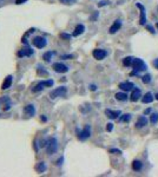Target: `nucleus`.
Here are the masks:
<instances>
[{"label": "nucleus", "mask_w": 158, "mask_h": 177, "mask_svg": "<svg viewBox=\"0 0 158 177\" xmlns=\"http://www.w3.org/2000/svg\"><path fill=\"white\" fill-rule=\"evenodd\" d=\"M132 67H133V72L131 73V75L135 76V75H137V73H139L142 71H145L146 70V64L143 62V59L135 58L133 59V63H132Z\"/></svg>", "instance_id": "obj_1"}, {"label": "nucleus", "mask_w": 158, "mask_h": 177, "mask_svg": "<svg viewBox=\"0 0 158 177\" xmlns=\"http://www.w3.org/2000/svg\"><path fill=\"white\" fill-rule=\"evenodd\" d=\"M58 150V141H57L55 137H52L49 139L47 144H46V152L47 155H53Z\"/></svg>", "instance_id": "obj_2"}, {"label": "nucleus", "mask_w": 158, "mask_h": 177, "mask_svg": "<svg viewBox=\"0 0 158 177\" xmlns=\"http://www.w3.org/2000/svg\"><path fill=\"white\" fill-rule=\"evenodd\" d=\"M67 92V89L65 86H60V87H57L54 89V90H52L50 92V98L51 99H55V98H58V97H64Z\"/></svg>", "instance_id": "obj_3"}, {"label": "nucleus", "mask_w": 158, "mask_h": 177, "mask_svg": "<svg viewBox=\"0 0 158 177\" xmlns=\"http://www.w3.org/2000/svg\"><path fill=\"white\" fill-rule=\"evenodd\" d=\"M53 83H54V82H53L52 79L40 82V83H38L34 87H32V92H39V91H41V90H44L46 86H47V87H51V86L53 85Z\"/></svg>", "instance_id": "obj_4"}, {"label": "nucleus", "mask_w": 158, "mask_h": 177, "mask_svg": "<svg viewBox=\"0 0 158 177\" xmlns=\"http://www.w3.org/2000/svg\"><path fill=\"white\" fill-rule=\"evenodd\" d=\"M32 44L37 47V49H44L47 45V40L44 37H36L32 40Z\"/></svg>", "instance_id": "obj_5"}, {"label": "nucleus", "mask_w": 158, "mask_h": 177, "mask_svg": "<svg viewBox=\"0 0 158 177\" xmlns=\"http://www.w3.org/2000/svg\"><path fill=\"white\" fill-rule=\"evenodd\" d=\"M90 136H91V126L90 125H85V128L79 132L78 138L80 141H86Z\"/></svg>", "instance_id": "obj_6"}, {"label": "nucleus", "mask_w": 158, "mask_h": 177, "mask_svg": "<svg viewBox=\"0 0 158 177\" xmlns=\"http://www.w3.org/2000/svg\"><path fill=\"white\" fill-rule=\"evenodd\" d=\"M136 6L140 10V18H139V25L144 26L146 24V17H145V7L143 6L140 3H137Z\"/></svg>", "instance_id": "obj_7"}, {"label": "nucleus", "mask_w": 158, "mask_h": 177, "mask_svg": "<svg viewBox=\"0 0 158 177\" xmlns=\"http://www.w3.org/2000/svg\"><path fill=\"white\" fill-rule=\"evenodd\" d=\"M92 56L94 59H97V60H103V59L107 56V52L105 50H100V49H96L93 50L92 52Z\"/></svg>", "instance_id": "obj_8"}, {"label": "nucleus", "mask_w": 158, "mask_h": 177, "mask_svg": "<svg viewBox=\"0 0 158 177\" xmlns=\"http://www.w3.org/2000/svg\"><path fill=\"white\" fill-rule=\"evenodd\" d=\"M52 67L55 72H58V73H66L68 71V67L63 63H54Z\"/></svg>", "instance_id": "obj_9"}, {"label": "nucleus", "mask_w": 158, "mask_h": 177, "mask_svg": "<svg viewBox=\"0 0 158 177\" xmlns=\"http://www.w3.org/2000/svg\"><path fill=\"white\" fill-rule=\"evenodd\" d=\"M133 87H135V85H133V83H131V82H123V83L119 84V89H120V90H123L124 92L132 91Z\"/></svg>", "instance_id": "obj_10"}, {"label": "nucleus", "mask_w": 158, "mask_h": 177, "mask_svg": "<svg viewBox=\"0 0 158 177\" xmlns=\"http://www.w3.org/2000/svg\"><path fill=\"white\" fill-rule=\"evenodd\" d=\"M120 27H122V20H120V19H117V20H114V23H113L112 26L110 27L109 32H110L111 34H114L117 31H119Z\"/></svg>", "instance_id": "obj_11"}, {"label": "nucleus", "mask_w": 158, "mask_h": 177, "mask_svg": "<svg viewBox=\"0 0 158 177\" xmlns=\"http://www.w3.org/2000/svg\"><path fill=\"white\" fill-rule=\"evenodd\" d=\"M105 115L106 117H109L110 119H117L118 116H120V111L119 110H110V109H106L105 110Z\"/></svg>", "instance_id": "obj_12"}, {"label": "nucleus", "mask_w": 158, "mask_h": 177, "mask_svg": "<svg viewBox=\"0 0 158 177\" xmlns=\"http://www.w3.org/2000/svg\"><path fill=\"white\" fill-rule=\"evenodd\" d=\"M145 125H148V119H146V117L145 116H142L139 117L137 122H136V128L137 129H142V128H144Z\"/></svg>", "instance_id": "obj_13"}, {"label": "nucleus", "mask_w": 158, "mask_h": 177, "mask_svg": "<svg viewBox=\"0 0 158 177\" xmlns=\"http://www.w3.org/2000/svg\"><path fill=\"white\" fill-rule=\"evenodd\" d=\"M0 104H3V110L4 111H8L11 109V100L8 97H4L0 99Z\"/></svg>", "instance_id": "obj_14"}, {"label": "nucleus", "mask_w": 158, "mask_h": 177, "mask_svg": "<svg viewBox=\"0 0 158 177\" xmlns=\"http://www.w3.org/2000/svg\"><path fill=\"white\" fill-rule=\"evenodd\" d=\"M24 112H25L26 116L32 117V116H34V113H36V109H34V106H33L32 104H28V105H26V106L24 108Z\"/></svg>", "instance_id": "obj_15"}, {"label": "nucleus", "mask_w": 158, "mask_h": 177, "mask_svg": "<svg viewBox=\"0 0 158 177\" xmlns=\"http://www.w3.org/2000/svg\"><path fill=\"white\" fill-rule=\"evenodd\" d=\"M140 89H138V87H133V90H132V93H131V96H130V99L132 100V102H137L139 98H140Z\"/></svg>", "instance_id": "obj_16"}, {"label": "nucleus", "mask_w": 158, "mask_h": 177, "mask_svg": "<svg viewBox=\"0 0 158 177\" xmlns=\"http://www.w3.org/2000/svg\"><path fill=\"white\" fill-rule=\"evenodd\" d=\"M32 54H33V50H31L30 47H25V49H23L18 52V57H25V56L30 57Z\"/></svg>", "instance_id": "obj_17"}, {"label": "nucleus", "mask_w": 158, "mask_h": 177, "mask_svg": "<svg viewBox=\"0 0 158 177\" xmlns=\"http://www.w3.org/2000/svg\"><path fill=\"white\" fill-rule=\"evenodd\" d=\"M12 80H13V77H12V76H7V77L5 78V80H4L3 85H1V89H3V90H7V89L11 87Z\"/></svg>", "instance_id": "obj_18"}, {"label": "nucleus", "mask_w": 158, "mask_h": 177, "mask_svg": "<svg viewBox=\"0 0 158 177\" xmlns=\"http://www.w3.org/2000/svg\"><path fill=\"white\" fill-rule=\"evenodd\" d=\"M153 99H155V97L152 96V93H151V92H146V93L144 95V97L142 98V102L144 103V104H150V103L153 102Z\"/></svg>", "instance_id": "obj_19"}, {"label": "nucleus", "mask_w": 158, "mask_h": 177, "mask_svg": "<svg viewBox=\"0 0 158 177\" xmlns=\"http://www.w3.org/2000/svg\"><path fill=\"white\" fill-rule=\"evenodd\" d=\"M84 31H85V26L83 25V24H79V25H77L76 26V28H75V32H73V37H78V36H80V34H83L84 33Z\"/></svg>", "instance_id": "obj_20"}, {"label": "nucleus", "mask_w": 158, "mask_h": 177, "mask_svg": "<svg viewBox=\"0 0 158 177\" xmlns=\"http://www.w3.org/2000/svg\"><path fill=\"white\" fill-rule=\"evenodd\" d=\"M36 171L37 172H45L46 171V164L44 163V162H39V163H37V165H36Z\"/></svg>", "instance_id": "obj_21"}, {"label": "nucleus", "mask_w": 158, "mask_h": 177, "mask_svg": "<svg viewBox=\"0 0 158 177\" xmlns=\"http://www.w3.org/2000/svg\"><path fill=\"white\" fill-rule=\"evenodd\" d=\"M142 168H143V163H142L140 161L135 159L132 162V169H133V171H139V170H142Z\"/></svg>", "instance_id": "obj_22"}, {"label": "nucleus", "mask_w": 158, "mask_h": 177, "mask_svg": "<svg viewBox=\"0 0 158 177\" xmlns=\"http://www.w3.org/2000/svg\"><path fill=\"white\" fill-rule=\"evenodd\" d=\"M114 97H116L117 100H120V102H125V100H127V98H129L127 95H126L125 92H117Z\"/></svg>", "instance_id": "obj_23"}, {"label": "nucleus", "mask_w": 158, "mask_h": 177, "mask_svg": "<svg viewBox=\"0 0 158 177\" xmlns=\"http://www.w3.org/2000/svg\"><path fill=\"white\" fill-rule=\"evenodd\" d=\"M133 57H125L123 59V65L124 66H132V63H133Z\"/></svg>", "instance_id": "obj_24"}, {"label": "nucleus", "mask_w": 158, "mask_h": 177, "mask_svg": "<svg viewBox=\"0 0 158 177\" xmlns=\"http://www.w3.org/2000/svg\"><path fill=\"white\" fill-rule=\"evenodd\" d=\"M131 118H132V116H131L130 113H125V115H123V116H120V117H119V122L129 123V122L131 121Z\"/></svg>", "instance_id": "obj_25"}, {"label": "nucleus", "mask_w": 158, "mask_h": 177, "mask_svg": "<svg viewBox=\"0 0 158 177\" xmlns=\"http://www.w3.org/2000/svg\"><path fill=\"white\" fill-rule=\"evenodd\" d=\"M52 56H53V52L49 51V52L44 53V56H42V59H44V60H45L46 63H50V62H51V58H52Z\"/></svg>", "instance_id": "obj_26"}, {"label": "nucleus", "mask_w": 158, "mask_h": 177, "mask_svg": "<svg viewBox=\"0 0 158 177\" xmlns=\"http://www.w3.org/2000/svg\"><path fill=\"white\" fill-rule=\"evenodd\" d=\"M150 122H151V124H156L158 122V113H152L150 116Z\"/></svg>", "instance_id": "obj_27"}, {"label": "nucleus", "mask_w": 158, "mask_h": 177, "mask_svg": "<svg viewBox=\"0 0 158 177\" xmlns=\"http://www.w3.org/2000/svg\"><path fill=\"white\" fill-rule=\"evenodd\" d=\"M142 82L144 83V84H149V83L151 82V76H150V75L143 76V77H142Z\"/></svg>", "instance_id": "obj_28"}, {"label": "nucleus", "mask_w": 158, "mask_h": 177, "mask_svg": "<svg viewBox=\"0 0 158 177\" xmlns=\"http://www.w3.org/2000/svg\"><path fill=\"white\" fill-rule=\"evenodd\" d=\"M59 1L62 4H65V5H71V4H73L76 0H59Z\"/></svg>", "instance_id": "obj_29"}, {"label": "nucleus", "mask_w": 158, "mask_h": 177, "mask_svg": "<svg viewBox=\"0 0 158 177\" xmlns=\"http://www.w3.org/2000/svg\"><path fill=\"white\" fill-rule=\"evenodd\" d=\"M110 152L111 154H116V155H120L122 150H119V149H110Z\"/></svg>", "instance_id": "obj_30"}, {"label": "nucleus", "mask_w": 158, "mask_h": 177, "mask_svg": "<svg viewBox=\"0 0 158 177\" xmlns=\"http://www.w3.org/2000/svg\"><path fill=\"white\" fill-rule=\"evenodd\" d=\"M60 38H62V39L70 40V39H71V36H70V34H66V33H60Z\"/></svg>", "instance_id": "obj_31"}, {"label": "nucleus", "mask_w": 158, "mask_h": 177, "mask_svg": "<svg viewBox=\"0 0 158 177\" xmlns=\"http://www.w3.org/2000/svg\"><path fill=\"white\" fill-rule=\"evenodd\" d=\"M106 130H107L109 132H111V131L113 130V124H112V123H109V124L106 125Z\"/></svg>", "instance_id": "obj_32"}, {"label": "nucleus", "mask_w": 158, "mask_h": 177, "mask_svg": "<svg viewBox=\"0 0 158 177\" xmlns=\"http://www.w3.org/2000/svg\"><path fill=\"white\" fill-rule=\"evenodd\" d=\"M146 28L149 30V31H150V32H151L152 34H155V33H156V31H155V30H153V27H152L151 25H146Z\"/></svg>", "instance_id": "obj_33"}, {"label": "nucleus", "mask_w": 158, "mask_h": 177, "mask_svg": "<svg viewBox=\"0 0 158 177\" xmlns=\"http://www.w3.org/2000/svg\"><path fill=\"white\" fill-rule=\"evenodd\" d=\"M152 65H153V66H155V67L158 70V58H157V59H155V60L152 62Z\"/></svg>", "instance_id": "obj_34"}, {"label": "nucleus", "mask_w": 158, "mask_h": 177, "mask_svg": "<svg viewBox=\"0 0 158 177\" xmlns=\"http://www.w3.org/2000/svg\"><path fill=\"white\" fill-rule=\"evenodd\" d=\"M27 0H16V4L17 5H21V4H24V3H26Z\"/></svg>", "instance_id": "obj_35"}, {"label": "nucleus", "mask_w": 158, "mask_h": 177, "mask_svg": "<svg viewBox=\"0 0 158 177\" xmlns=\"http://www.w3.org/2000/svg\"><path fill=\"white\" fill-rule=\"evenodd\" d=\"M75 56H72V54H68V56H63V58H65V59H71V58H73Z\"/></svg>", "instance_id": "obj_36"}, {"label": "nucleus", "mask_w": 158, "mask_h": 177, "mask_svg": "<svg viewBox=\"0 0 158 177\" xmlns=\"http://www.w3.org/2000/svg\"><path fill=\"white\" fill-rule=\"evenodd\" d=\"M107 3L109 1H102V3H99V6H105V5H107Z\"/></svg>", "instance_id": "obj_37"}, {"label": "nucleus", "mask_w": 158, "mask_h": 177, "mask_svg": "<svg viewBox=\"0 0 158 177\" xmlns=\"http://www.w3.org/2000/svg\"><path fill=\"white\" fill-rule=\"evenodd\" d=\"M90 89H91L92 91H96V90H97V86H96V85H91V86H90Z\"/></svg>", "instance_id": "obj_38"}, {"label": "nucleus", "mask_w": 158, "mask_h": 177, "mask_svg": "<svg viewBox=\"0 0 158 177\" xmlns=\"http://www.w3.org/2000/svg\"><path fill=\"white\" fill-rule=\"evenodd\" d=\"M62 162H63V157H62L60 159H58V162H57V164H58V165H62Z\"/></svg>", "instance_id": "obj_39"}, {"label": "nucleus", "mask_w": 158, "mask_h": 177, "mask_svg": "<svg viewBox=\"0 0 158 177\" xmlns=\"http://www.w3.org/2000/svg\"><path fill=\"white\" fill-rule=\"evenodd\" d=\"M151 112V109H146L145 111H144V115H148V113H150Z\"/></svg>", "instance_id": "obj_40"}, {"label": "nucleus", "mask_w": 158, "mask_h": 177, "mask_svg": "<svg viewBox=\"0 0 158 177\" xmlns=\"http://www.w3.org/2000/svg\"><path fill=\"white\" fill-rule=\"evenodd\" d=\"M155 98H156V99L158 100V93H156V96H155Z\"/></svg>", "instance_id": "obj_41"}, {"label": "nucleus", "mask_w": 158, "mask_h": 177, "mask_svg": "<svg viewBox=\"0 0 158 177\" xmlns=\"http://www.w3.org/2000/svg\"><path fill=\"white\" fill-rule=\"evenodd\" d=\"M157 8H158V7H157Z\"/></svg>", "instance_id": "obj_42"}]
</instances>
